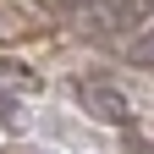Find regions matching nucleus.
Listing matches in <instances>:
<instances>
[{"mask_svg": "<svg viewBox=\"0 0 154 154\" xmlns=\"http://www.w3.org/2000/svg\"><path fill=\"white\" fill-rule=\"evenodd\" d=\"M72 99L83 105V116H94V121H105V127H127V121H132L127 94H116V88H105V83H77Z\"/></svg>", "mask_w": 154, "mask_h": 154, "instance_id": "nucleus-1", "label": "nucleus"}, {"mask_svg": "<svg viewBox=\"0 0 154 154\" xmlns=\"http://www.w3.org/2000/svg\"><path fill=\"white\" fill-rule=\"evenodd\" d=\"M132 154H154V149H149V143H132Z\"/></svg>", "mask_w": 154, "mask_h": 154, "instance_id": "nucleus-2", "label": "nucleus"}]
</instances>
